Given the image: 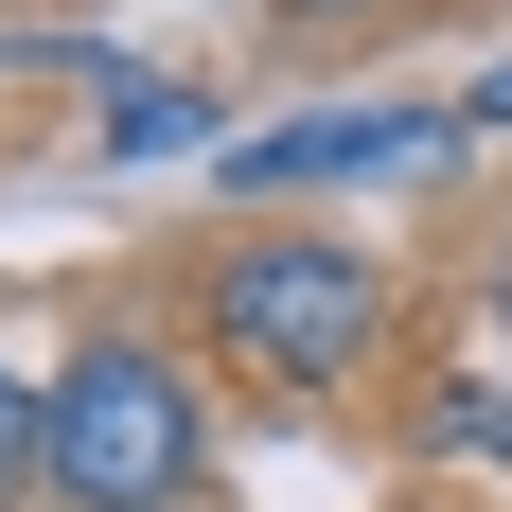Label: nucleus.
<instances>
[{"instance_id":"1","label":"nucleus","mask_w":512,"mask_h":512,"mask_svg":"<svg viewBox=\"0 0 512 512\" xmlns=\"http://www.w3.org/2000/svg\"><path fill=\"white\" fill-rule=\"evenodd\" d=\"M195 301H212V354L248 371V389H336L389 336V265L336 248V230H230Z\"/></svg>"},{"instance_id":"2","label":"nucleus","mask_w":512,"mask_h":512,"mask_svg":"<svg viewBox=\"0 0 512 512\" xmlns=\"http://www.w3.org/2000/svg\"><path fill=\"white\" fill-rule=\"evenodd\" d=\"M53 495L71 512H177L195 495V389L159 336H89L53 371Z\"/></svg>"},{"instance_id":"3","label":"nucleus","mask_w":512,"mask_h":512,"mask_svg":"<svg viewBox=\"0 0 512 512\" xmlns=\"http://www.w3.org/2000/svg\"><path fill=\"white\" fill-rule=\"evenodd\" d=\"M477 124L460 106H318V124H265L230 159V195H336V177H424V159H460Z\"/></svg>"},{"instance_id":"4","label":"nucleus","mask_w":512,"mask_h":512,"mask_svg":"<svg viewBox=\"0 0 512 512\" xmlns=\"http://www.w3.org/2000/svg\"><path fill=\"white\" fill-rule=\"evenodd\" d=\"M106 142H124V159H195V142H212V89H177V71H106Z\"/></svg>"},{"instance_id":"5","label":"nucleus","mask_w":512,"mask_h":512,"mask_svg":"<svg viewBox=\"0 0 512 512\" xmlns=\"http://www.w3.org/2000/svg\"><path fill=\"white\" fill-rule=\"evenodd\" d=\"M424 424H442V460H495V477H512V371H477V389H442Z\"/></svg>"},{"instance_id":"6","label":"nucleus","mask_w":512,"mask_h":512,"mask_svg":"<svg viewBox=\"0 0 512 512\" xmlns=\"http://www.w3.org/2000/svg\"><path fill=\"white\" fill-rule=\"evenodd\" d=\"M18 477H53V389L0 354V495H18Z\"/></svg>"},{"instance_id":"7","label":"nucleus","mask_w":512,"mask_h":512,"mask_svg":"<svg viewBox=\"0 0 512 512\" xmlns=\"http://www.w3.org/2000/svg\"><path fill=\"white\" fill-rule=\"evenodd\" d=\"M460 124H512V53H495V71H477V89H460Z\"/></svg>"},{"instance_id":"8","label":"nucleus","mask_w":512,"mask_h":512,"mask_svg":"<svg viewBox=\"0 0 512 512\" xmlns=\"http://www.w3.org/2000/svg\"><path fill=\"white\" fill-rule=\"evenodd\" d=\"M495 336H512V230H495Z\"/></svg>"}]
</instances>
